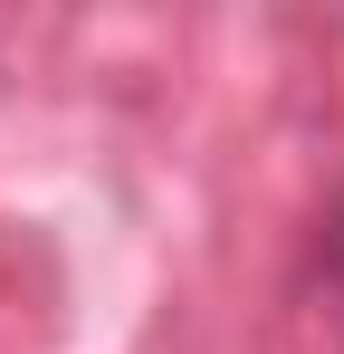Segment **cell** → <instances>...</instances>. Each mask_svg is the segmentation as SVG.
I'll use <instances>...</instances> for the list:
<instances>
[{
  "label": "cell",
  "mask_w": 344,
  "mask_h": 354,
  "mask_svg": "<svg viewBox=\"0 0 344 354\" xmlns=\"http://www.w3.org/2000/svg\"><path fill=\"white\" fill-rule=\"evenodd\" d=\"M325 297H335V335H344V239H335V268H325Z\"/></svg>",
  "instance_id": "1"
}]
</instances>
